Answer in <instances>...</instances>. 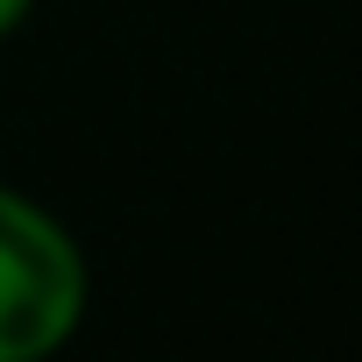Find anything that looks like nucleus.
I'll return each mask as SVG.
<instances>
[{"label": "nucleus", "instance_id": "f257e3e1", "mask_svg": "<svg viewBox=\"0 0 362 362\" xmlns=\"http://www.w3.org/2000/svg\"><path fill=\"white\" fill-rule=\"evenodd\" d=\"M93 313V256L57 206L0 177V362H50Z\"/></svg>", "mask_w": 362, "mask_h": 362}, {"label": "nucleus", "instance_id": "f03ea898", "mask_svg": "<svg viewBox=\"0 0 362 362\" xmlns=\"http://www.w3.org/2000/svg\"><path fill=\"white\" fill-rule=\"evenodd\" d=\"M29 15H36V0H0V43L22 36V29H29Z\"/></svg>", "mask_w": 362, "mask_h": 362}]
</instances>
